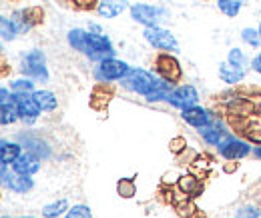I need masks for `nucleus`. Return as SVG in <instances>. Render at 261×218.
<instances>
[{"label":"nucleus","instance_id":"obj_1","mask_svg":"<svg viewBox=\"0 0 261 218\" xmlns=\"http://www.w3.org/2000/svg\"><path fill=\"white\" fill-rule=\"evenodd\" d=\"M165 82V78H161L159 74H153L145 68H130L129 74L121 80L123 88H127L129 92L139 94V96H147L153 90H157Z\"/></svg>","mask_w":261,"mask_h":218},{"label":"nucleus","instance_id":"obj_2","mask_svg":"<svg viewBox=\"0 0 261 218\" xmlns=\"http://www.w3.org/2000/svg\"><path fill=\"white\" fill-rule=\"evenodd\" d=\"M22 76H29L36 82H48L50 74H48V66H46V54L40 48H33L27 54H22V63H20Z\"/></svg>","mask_w":261,"mask_h":218},{"label":"nucleus","instance_id":"obj_3","mask_svg":"<svg viewBox=\"0 0 261 218\" xmlns=\"http://www.w3.org/2000/svg\"><path fill=\"white\" fill-rule=\"evenodd\" d=\"M130 18L139 24H143L145 28L149 26H161V22L167 20V8L159 4H147V2H135L129 8Z\"/></svg>","mask_w":261,"mask_h":218},{"label":"nucleus","instance_id":"obj_4","mask_svg":"<svg viewBox=\"0 0 261 218\" xmlns=\"http://www.w3.org/2000/svg\"><path fill=\"white\" fill-rule=\"evenodd\" d=\"M143 38H145V42L151 48H155L159 52H171V54L173 52H179V40H177V36L171 30L163 28V26H149V28H145L143 30Z\"/></svg>","mask_w":261,"mask_h":218},{"label":"nucleus","instance_id":"obj_5","mask_svg":"<svg viewBox=\"0 0 261 218\" xmlns=\"http://www.w3.org/2000/svg\"><path fill=\"white\" fill-rule=\"evenodd\" d=\"M130 66L125 60H119V58H107V60H100L97 63V66L93 68V76L97 82L102 84H109V82H117V80H123L127 74H129Z\"/></svg>","mask_w":261,"mask_h":218},{"label":"nucleus","instance_id":"obj_6","mask_svg":"<svg viewBox=\"0 0 261 218\" xmlns=\"http://www.w3.org/2000/svg\"><path fill=\"white\" fill-rule=\"evenodd\" d=\"M115 46L111 42V38L102 32V34H95L89 30V38H87V48H85V56L93 63H100L107 58H115Z\"/></svg>","mask_w":261,"mask_h":218},{"label":"nucleus","instance_id":"obj_7","mask_svg":"<svg viewBox=\"0 0 261 218\" xmlns=\"http://www.w3.org/2000/svg\"><path fill=\"white\" fill-rule=\"evenodd\" d=\"M217 152L223 156L225 160H243L249 154H253V146L247 140H243V138L227 134L223 138V142L217 146Z\"/></svg>","mask_w":261,"mask_h":218},{"label":"nucleus","instance_id":"obj_8","mask_svg":"<svg viewBox=\"0 0 261 218\" xmlns=\"http://www.w3.org/2000/svg\"><path fill=\"white\" fill-rule=\"evenodd\" d=\"M0 166H2V186L8 188L10 192H14V194H29L34 188L33 176L18 174V172H14L12 168L8 170L6 164H0Z\"/></svg>","mask_w":261,"mask_h":218},{"label":"nucleus","instance_id":"obj_9","mask_svg":"<svg viewBox=\"0 0 261 218\" xmlns=\"http://www.w3.org/2000/svg\"><path fill=\"white\" fill-rule=\"evenodd\" d=\"M167 102L177 110H187V108L199 104V92L193 84H181V86L173 88Z\"/></svg>","mask_w":261,"mask_h":218},{"label":"nucleus","instance_id":"obj_10","mask_svg":"<svg viewBox=\"0 0 261 218\" xmlns=\"http://www.w3.org/2000/svg\"><path fill=\"white\" fill-rule=\"evenodd\" d=\"M155 68H157V74L169 82H179L183 76L181 64L175 56H171V52H161L155 58Z\"/></svg>","mask_w":261,"mask_h":218},{"label":"nucleus","instance_id":"obj_11","mask_svg":"<svg viewBox=\"0 0 261 218\" xmlns=\"http://www.w3.org/2000/svg\"><path fill=\"white\" fill-rule=\"evenodd\" d=\"M14 104L18 108L20 120L24 122V126H33L36 122V118L42 114V110L36 104L33 94H14Z\"/></svg>","mask_w":261,"mask_h":218},{"label":"nucleus","instance_id":"obj_12","mask_svg":"<svg viewBox=\"0 0 261 218\" xmlns=\"http://www.w3.org/2000/svg\"><path fill=\"white\" fill-rule=\"evenodd\" d=\"M227 134L229 132L225 130V126H223V122L219 120V116H217V114H213L211 122H209L207 126L199 128V136H201V138H203V142H205V144H209V146H219Z\"/></svg>","mask_w":261,"mask_h":218},{"label":"nucleus","instance_id":"obj_13","mask_svg":"<svg viewBox=\"0 0 261 218\" xmlns=\"http://www.w3.org/2000/svg\"><path fill=\"white\" fill-rule=\"evenodd\" d=\"M225 108H227V114H231V116H241V118H251V114L255 112L253 100L243 98V96H237V94L225 98Z\"/></svg>","mask_w":261,"mask_h":218},{"label":"nucleus","instance_id":"obj_14","mask_svg":"<svg viewBox=\"0 0 261 218\" xmlns=\"http://www.w3.org/2000/svg\"><path fill=\"white\" fill-rule=\"evenodd\" d=\"M40 162H42V160H40L38 156H34L33 152H29V150H27V152H22V154L12 162V166H10V168H12L14 172H18V174L34 176V174L40 170V166H42Z\"/></svg>","mask_w":261,"mask_h":218},{"label":"nucleus","instance_id":"obj_15","mask_svg":"<svg viewBox=\"0 0 261 218\" xmlns=\"http://www.w3.org/2000/svg\"><path fill=\"white\" fill-rule=\"evenodd\" d=\"M181 118L187 122L189 126H193V128H203V126H207L211 122V118H213V114L207 110V108H203V106H191V108H187V110H181Z\"/></svg>","mask_w":261,"mask_h":218},{"label":"nucleus","instance_id":"obj_16","mask_svg":"<svg viewBox=\"0 0 261 218\" xmlns=\"http://www.w3.org/2000/svg\"><path fill=\"white\" fill-rule=\"evenodd\" d=\"M129 8L130 4L127 0H98L95 10H97V14L100 18H117Z\"/></svg>","mask_w":261,"mask_h":218},{"label":"nucleus","instance_id":"obj_17","mask_svg":"<svg viewBox=\"0 0 261 218\" xmlns=\"http://www.w3.org/2000/svg\"><path fill=\"white\" fill-rule=\"evenodd\" d=\"M175 186H177L179 192H183L185 196H199V194L203 192V184H201V180L197 178L195 174H189V172H183Z\"/></svg>","mask_w":261,"mask_h":218},{"label":"nucleus","instance_id":"obj_18","mask_svg":"<svg viewBox=\"0 0 261 218\" xmlns=\"http://www.w3.org/2000/svg\"><path fill=\"white\" fill-rule=\"evenodd\" d=\"M20 154H22V144L20 142L2 138V142H0V164L12 166V162Z\"/></svg>","mask_w":261,"mask_h":218},{"label":"nucleus","instance_id":"obj_19","mask_svg":"<svg viewBox=\"0 0 261 218\" xmlns=\"http://www.w3.org/2000/svg\"><path fill=\"white\" fill-rule=\"evenodd\" d=\"M36 104L40 106L42 112H55L59 108V98L53 90H46V88H38L33 92Z\"/></svg>","mask_w":261,"mask_h":218},{"label":"nucleus","instance_id":"obj_20","mask_svg":"<svg viewBox=\"0 0 261 218\" xmlns=\"http://www.w3.org/2000/svg\"><path fill=\"white\" fill-rule=\"evenodd\" d=\"M219 78L225 82V84H239L243 78H245V68H239V66H233L227 60L219 64Z\"/></svg>","mask_w":261,"mask_h":218},{"label":"nucleus","instance_id":"obj_21","mask_svg":"<svg viewBox=\"0 0 261 218\" xmlns=\"http://www.w3.org/2000/svg\"><path fill=\"white\" fill-rule=\"evenodd\" d=\"M87 38H89V30H85V28H70L68 34H66V42H68V46L72 48V50H76V52H85V48H87Z\"/></svg>","mask_w":261,"mask_h":218},{"label":"nucleus","instance_id":"obj_22","mask_svg":"<svg viewBox=\"0 0 261 218\" xmlns=\"http://www.w3.org/2000/svg\"><path fill=\"white\" fill-rule=\"evenodd\" d=\"M0 34H2V40L4 42H12V40L18 38V34H22L18 22L14 20V16L12 18H8V16H2L0 18Z\"/></svg>","mask_w":261,"mask_h":218},{"label":"nucleus","instance_id":"obj_23","mask_svg":"<svg viewBox=\"0 0 261 218\" xmlns=\"http://www.w3.org/2000/svg\"><path fill=\"white\" fill-rule=\"evenodd\" d=\"M68 208H70V206H68V200H66V198H59V200H55V202L42 206V216L44 218L65 216L66 212H68Z\"/></svg>","mask_w":261,"mask_h":218},{"label":"nucleus","instance_id":"obj_24","mask_svg":"<svg viewBox=\"0 0 261 218\" xmlns=\"http://www.w3.org/2000/svg\"><path fill=\"white\" fill-rule=\"evenodd\" d=\"M18 120H20V114H18V108H16L14 100L8 102V104H0V124L10 126L18 122Z\"/></svg>","mask_w":261,"mask_h":218},{"label":"nucleus","instance_id":"obj_25","mask_svg":"<svg viewBox=\"0 0 261 218\" xmlns=\"http://www.w3.org/2000/svg\"><path fill=\"white\" fill-rule=\"evenodd\" d=\"M22 146H24L29 152H33L34 156H38L40 160L50 156V150L46 148V142H42V140H38V138L34 140V138L27 136V134H24V144H22Z\"/></svg>","mask_w":261,"mask_h":218},{"label":"nucleus","instance_id":"obj_26","mask_svg":"<svg viewBox=\"0 0 261 218\" xmlns=\"http://www.w3.org/2000/svg\"><path fill=\"white\" fill-rule=\"evenodd\" d=\"M36 80L29 78V76H20V78H14L10 82V90L14 94H33L36 88H34Z\"/></svg>","mask_w":261,"mask_h":218},{"label":"nucleus","instance_id":"obj_27","mask_svg":"<svg viewBox=\"0 0 261 218\" xmlns=\"http://www.w3.org/2000/svg\"><path fill=\"white\" fill-rule=\"evenodd\" d=\"M171 92H173V82L165 80L157 90H153L151 94H147V96H145V100H147V102H151V104H153V102H163V100L167 102V100H169V96H171Z\"/></svg>","mask_w":261,"mask_h":218},{"label":"nucleus","instance_id":"obj_28","mask_svg":"<svg viewBox=\"0 0 261 218\" xmlns=\"http://www.w3.org/2000/svg\"><path fill=\"white\" fill-rule=\"evenodd\" d=\"M217 6L225 16L235 18L243 8V0H217Z\"/></svg>","mask_w":261,"mask_h":218},{"label":"nucleus","instance_id":"obj_29","mask_svg":"<svg viewBox=\"0 0 261 218\" xmlns=\"http://www.w3.org/2000/svg\"><path fill=\"white\" fill-rule=\"evenodd\" d=\"M241 40L247 44V46H251V48H259L261 46V34L257 28H253V26H245L243 30H241Z\"/></svg>","mask_w":261,"mask_h":218},{"label":"nucleus","instance_id":"obj_30","mask_svg":"<svg viewBox=\"0 0 261 218\" xmlns=\"http://www.w3.org/2000/svg\"><path fill=\"white\" fill-rule=\"evenodd\" d=\"M117 194H119L121 198H133V196L137 194V184H135V180H133V178H121V180L117 182Z\"/></svg>","mask_w":261,"mask_h":218},{"label":"nucleus","instance_id":"obj_31","mask_svg":"<svg viewBox=\"0 0 261 218\" xmlns=\"http://www.w3.org/2000/svg\"><path fill=\"white\" fill-rule=\"evenodd\" d=\"M227 63L233 64V66H239V68H245L247 64H249V58L245 56V52L241 50V48H231L227 52Z\"/></svg>","mask_w":261,"mask_h":218},{"label":"nucleus","instance_id":"obj_32","mask_svg":"<svg viewBox=\"0 0 261 218\" xmlns=\"http://www.w3.org/2000/svg\"><path fill=\"white\" fill-rule=\"evenodd\" d=\"M65 218H93V210L87 204H74L68 208Z\"/></svg>","mask_w":261,"mask_h":218},{"label":"nucleus","instance_id":"obj_33","mask_svg":"<svg viewBox=\"0 0 261 218\" xmlns=\"http://www.w3.org/2000/svg\"><path fill=\"white\" fill-rule=\"evenodd\" d=\"M169 150L177 156L183 154V152L187 150V138H185V136H173V138L169 140Z\"/></svg>","mask_w":261,"mask_h":218},{"label":"nucleus","instance_id":"obj_34","mask_svg":"<svg viewBox=\"0 0 261 218\" xmlns=\"http://www.w3.org/2000/svg\"><path fill=\"white\" fill-rule=\"evenodd\" d=\"M177 212H179V216H195L197 212V206L189 200V198H183L181 202H177Z\"/></svg>","mask_w":261,"mask_h":218},{"label":"nucleus","instance_id":"obj_35","mask_svg":"<svg viewBox=\"0 0 261 218\" xmlns=\"http://www.w3.org/2000/svg\"><path fill=\"white\" fill-rule=\"evenodd\" d=\"M179 178H181V174L173 168V170H169V172H165L163 174V184H167V186L171 184V186H173V184H177V180H179Z\"/></svg>","mask_w":261,"mask_h":218},{"label":"nucleus","instance_id":"obj_36","mask_svg":"<svg viewBox=\"0 0 261 218\" xmlns=\"http://www.w3.org/2000/svg\"><path fill=\"white\" fill-rule=\"evenodd\" d=\"M249 64H251V70H253V72H257V74L261 76V50L253 56V58H251V63Z\"/></svg>","mask_w":261,"mask_h":218},{"label":"nucleus","instance_id":"obj_37","mask_svg":"<svg viewBox=\"0 0 261 218\" xmlns=\"http://www.w3.org/2000/svg\"><path fill=\"white\" fill-rule=\"evenodd\" d=\"M237 166H239V164H237V160H227V164L223 166V170H225L227 174H231V172H235V170H237Z\"/></svg>","mask_w":261,"mask_h":218},{"label":"nucleus","instance_id":"obj_38","mask_svg":"<svg viewBox=\"0 0 261 218\" xmlns=\"http://www.w3.org/2000/svg\"><path fill=\"white\" fill-rule=\"evenodd\" d=\"M253 156L257 158L261 162V144H257V146H253Z\"/></svg>","mask_w":261,"mask_h":218},{"label":"nucleus","instance_id":"obj_39","mask_svg":"<svg viewBox=\"0 0 261 218\" xmlns=\"http://www.w3.org/2000/svg\"><path fill=\"white\" fill-rule=\"evenodd\" d=\"M255 114H257V118L261 120V102L259 104H255Z\"/></svg>","mask_w":261,"mask_h":218},{"label":"nucleus","instance_id":"obj_40","mask_svg":"<svg viewBox=\"0 0 261 218\" xmlns=\"http://www.w3.org/2000/svg\"><path fill=\"white\" fill-rule=\"evenodd\" d=\"M18 218H36V216H18Z\"/></svg>","mask_w":261,"mask_h":218},{"label":"nucleus","instance_id":"obj_41","mask_svg":"<svg viewBox=\"0 0 261 218\" xmlns=\"http://www.w3.org/2000/svg\"><path fill=\"white\" fill-rule=\"evenodd\" d=\"M257 30H259V34H261V22H259V26H257Z\"/></svg>","mask_w":261,"mask_h":218},{"label":"nucleus","instance_id":"obj_42","mask_svg":"<svg viewBox=\"0 0 261 218\" xmlns=\"http://www.w3.org/2000/svg\"><path fill=\"white\" fill-rule=\"evenodd\" d=\"M2 218H8V216H2Z\"/></svg>","mask_w":261,"mask_h":218}]
</instances>
